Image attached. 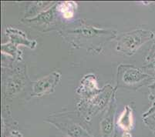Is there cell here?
<instances>
[{
    "instance_id": "1",
    "label": "cell",
    "mask_w": 155,
    "mask_h": 137,
    "mask_svg": "<svg viewBox=\"0 0 155 137\" xmlns=\"http://www.w3.org/2000/svg\"><path fill=\"white\" fill-rule=\"evenodd\" d=\"M58 34L72 47L84 49L93 54H100L106 45L118 36L117 30L96 27L84 20H77L72 25L60 28Z\"/></svg>"
},
{
    "instance_id": "2",
    "label": "cell",
    "mask_w": 155,
    "mask_h": 137,
    "mask_svg": "<svg viewBox=\"0 0 155 137\" xmlns=\"http://www.w3.org/2000/svg\"><path fill=\"white\" fill-rule=\"evenodd\" d=\"M44 122L51 124L65 137H96L87 129L86 121L76 111L53 113Z\"/></svg>"
},
{
    "instance_id": "3",
    "label": "cell",
    "mask_w": 155,
    "mask_h": 137,
    "mask_svg": "<svg viewBox=\"0 0 155 137\" xmlns=\"http://www.w3.org/2000/svg\"><path fill=\"white\" fill-rule=\"evenodd\" d=\"M155 83V77L142 69L131 64H120L117 67V89L137 91L141 87H150Z\"/></svg>"
},
{
    "instance_id": "4",
    "label": "cell",
    "mask_w": 155,
    "mask_h": 137,
    "mask_svg": "<svg viewBox=\"0 0 155 137\" xmlns=\"http://www.w3.org/2000/svg\"><path fill=\"white\" fill-rule=\"evenodd\" d=\"M117 89L110 84L105 85L102 91L94 97L87 99H79L76 103L77 112L84 119L86 122H91L94 117L103 113L109 105L114 92Z\"/></svg>"
},
{
    "instance_id": "5",
    "label": "cell",
    "mask_w": 155,
    "mask_h": 137,
    "mask_svg": "<svg viewBox=\"0 0 155 137\" xmlns=\"http://www.w3.org/2000/svg\"><path fill=\"white\" fill-rule=\"evenodd\" d=\"M154 38L155 34L153 31L141 28L123 32L116 39V50L120 55L132 56L142 46Z\"/></svg>"
},
{
    "instance_id": "6",
    "label": "cell",
    "mask_w": 155,
    "mask_h": 137,
    "mask_svg": "<svg viewBox=\"0 0 155 137\" xmlns=\"http://www.w3.org/2000/svg\"><path fill=\"white\" fill-rule=\"evenodd\" d=\"M8 69L9 73L2 80L3 103L7 99H12L20 93L29 81L25 65Z\"/></svg>"
},
{
    "instance_id": "7",
    "label": "cell",
    "mask_w": 155,
    "mask_h": 137,
    "mask_svg": "<svg viewBox=\"0 0 155 137\" xmlns=\"http://www.w3.org/2000/svg\"><path fill=\"white\" fill-rule=\"evenodd\" d=\"M61 80V73L58 71L52 72L49 75L43 76L32 84L31 97H39L50 95L56 90Z\"/></svg>"
},
{
    "instance_id": "8",
    "label": "cell",
    "mask_w": 155,
    "mask_h": 137,
    "mask_svg": "<svg viewBox=\"0 0 155 137\" xmlns=\"http://www.w3.org/2000/svg\"><path fill=\"white\" fill-rule=\"evenodd\" d=\"M57 3V2H56ZM57 10H56V4L49 8L48 10L39 14L36 16L31 19H22L21 22L23 24L34 26L37 28L43 29V32L51 30L50 27H54L57 23V20L60 18Z\"/></svg>"
},
{
    "instance_id": "9",
    "label": "cell",
    "mask_w": 155,
    "mask_h": 137,
    "mask_svg": "<svg viewBox=\"0 0 155 137\" xmlns=\"http://www.w3.org/2000/svg\"><path fill=\"white\" fill-rule=\"evenodd\" d=\"M117 90L114 92L109 105L103 112L100 120V130L101 137H114V122L117 108Z\"/></svg>"
},
{
    "instance_id": "10",
    "label": "cell",
    "mask_w": 155,
    "mask_h": 137,
    "mask_svg": "<svg viewBox=\"0 0 155 137\" xmlns=\"http://www.w3.org/2000/svg\"><path fill=\"white\" fill-rule=\"evenodd\" d=\"M103 87L98 85L97 77L94 73H88L81 79L80 84L76 90V93L81 99H87L101 93Z\"/></svg>"
},
{
    "instance_id": "11",
    "label": "cell",
    "mask_w": 155,
    "mask_h": 137,
    "mask_svg": "<svg viewBox=\"0 0 155 137\" xmlns=\"http://www.w3.org/2000/svg\"><path fill=\"white\" fill-rule=\"evenodd\" d=\"M5 35L9 38V42L14 45L23 46L30 49H35L37 46V41L35 39H30L28 38L26 33L17 28L7 27L5 30Z\"/></svg>"
},
{
    "instance_id": "12",
    "label": "cell",
    "mask_w": 155,
    "mask_h": 137,
    "mask_svg": "<svg viewBox=\"0 0 155 137\" xmlns=\"http://www.w3.org/2000/svg\"><path fill=\"white\" fill-rule=\"evenodd\" d=\"M117 125L123 132H130L134 127V109L130 105L124 106L123 112L119 116L117 121Z\"/></svg>"
},
{
    "instance_id": "13",
    "label": "cell",
    "mask_w": 155,
    "mask_h": 137,
    "mask_svg": "<svg viewBox=\"0 0 155 137\" xmlns=\"http://www.w3.org/2000/svg\"><path fill=\"white\" fill-rule=\"evenodd\" d=\"M56 4V2H33L32 3H29L26 9L25 19L33 18L39 14L48 10Z\"/></svg>"
},
{
    "instance_id": "14",
    "label": "cell",
    "mask_w": 155,
    "mask_h": 137,
    "mask_svg": "<svg viewBox=\"0 0 155 137\" xmlns=\"http://www.w3.org/2000/svg\"><path fill=\"white\" fill-rule=\"evenodd\" d=\"M77 9V4L75 2H60L56 3V10L60 18L68 21L74 17Z\"/></svg>"
},
{
    "instance_id": "15",
    "label": "cell",
    "mask_w": 155,
    "mask_h": 137,
    "mask_svg": "<svg viewBox=\"0 0 155 137\" xmlns=\"http://www.w3.org/2000/svg\"><path fill=\"white\" fill-rule=\"evenodd\" d=\"M1 51L3 55H6L7 56L12 58L15 63H21L23 59V53L22 51L17 46L11 42L2 43L1 46Z\"/></svg>"
},
{
    "instance_id": "16",
    "label": "cell",
    "mask_w": 155,
    "mask_h": 137,
    "mask_svg": "<svg viewBox=\"0 0 155 137\" xmlns=\"http://www.w3.org/2000/svg\"><path fill=\"white\" fill-rule=\"evenodd\" d=\"M143 122L155 135V117H153V116H149L143 118Z\"/></svg>"
},
{
    "instance_id": "17",
    "label": "cell",
    "mask_w": 155,
    "mask_h": 137,
    "mask_svg": "<svg viewBox=\"0 0 155 137\" xmlns=\"http://www.w3.org/2000/svg\"><path fill=\"white\" fill-rule=\"evenodd\" d=\"M154 59H155V40L154 42H153V44H152L150 49H149L148 53H147V55L146 57H145V62H146L147 63H150V62L154 60Z\"/></svg>"
},
{
    "instance_id": "18",
    "label": "cell",
    "mask_w": 155,
    "mask_h": 137,
    "mask_svg": "<svg viewBox=\"0 0 155 137\" xmlns=\"http://www.w3.org/2000/svg\"><path fill=\"white\" fill-rule=\"evenodd\" d=\"M6 137H23V135H22V134L19 131L14 130L10 134L7 135Z\"/></svg>"
},
{
    "instance_id": "19",
    "label": "cell",
    "mask_w": 155,
    "mask_h": 137,
    "mask_svg": "<svg viewBox=\"0 0 155 137\" xmlns=\"http://www.w3.org/2000/svg\"><path fill=\"white\" fill-rule=\"evenodd\" d=\"M121 137H132V134L130 132H123Z\"/></svg>"
},
{
    "instance_id": "20",
    "label": "cell",
    "mask_w": 155,
    "mask_h": 137,
    "mask_svg": "<svg viewBox=\"0 0 155 137\" xmlns=\"http://www.w3.org/2000/svg\"><path fill=\"white\" fill-rule=\"evenodd\" d=\"M151 116H153V117H155V113H153V115H151Z\"/></svg>"
}]
</instances>
